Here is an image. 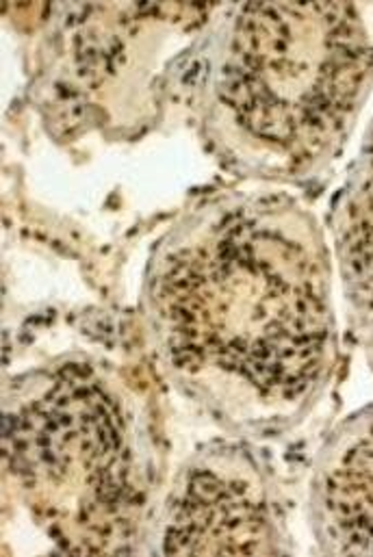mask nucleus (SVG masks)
Instances as JSON below:
<instances>
[{"mask_svg": "<svg viewBox=\"0 0 373 557\" xmlns=\"http://www.w3.org/2000/svg\"><path fill=\"white\" fill-rule=\"evenodd\" d=\"M372 81L355 4H244L209 87L211 124L237 159L309 170L346 137Z\"/></svg>", "mask_w": 373, "mask_h": 557, "instance_id": "f03ea898", "label": "nucleus"}, {"mask_svg": "<svg viewBox=\"0 0 373 557\" xmlns=\"http://www.w3.org/2000/svg\"><path fill=\"white\" fill-rule=\"evenodd\" d=\"M313 525L333 556H373V410L328 447L315 480Z\"/></svg>", "mask_w": 373, "mask_h": 557, "instance_id": "39448f33", "label": "nucleus"}, {"mask_svg": "<svg viewBox=\"0 0 373 557\" xmlns=\"http://www.w3.org/2000/svg\"><path fill=\"white\" fill-rule=\"evenodd\" d=\"M4 460L37 523L67 552H122L144 525L150 469L126 401L91 367L63 364L4 419Z\"/></svg>", "mask_w": 373, "mask_h": 557, "instance_id": "7ed1b4c3", "label": "nucleus"}, {"mask_svg": "<svg viewBox=\"0 0 373 557\" xmlns=\"http://www.w3.org/2000/svg\"><path fill=\"white\" fill-rule=\"evenodd\" d=\"M146 310L174 380L237 425L289 419L331 362L326 255L278 198L217 196L183 218L152 257Z\"/></svg>", "mask_w": 373, "mask_h": 557, "instance_id": "f257e3e1", "label": "nucleus"}, {"mask_svg": "<svg viewBox=\"0 0 373 557\" xmlns=\"http://www.w3.org/2000/svg\"><path fill=\"white\" fill-rule=\"evenodd\" d=\"M161 543L165 554H272L270 504L252 465L233 451L196 462L167 506Z\"/></svg>", "mask_w": 373, "mask_h": 557, "instance_id": "20e7f679", "label": "nucleus"}, {"mask_svg": "<svg viewBox=\"0 0 373 557\" xmlns=\"http://www.w3.org/2000/svg\"><path fill=\"white\" fill-rule=\"evenodd\" d=\"M341 250L357 306L373 332V135L344 209Z\"/></svg>", "mask_w": 373, "mask_h": 557, "instance_id": "423d86ee", "label": "nucleus"}]
</instances>
